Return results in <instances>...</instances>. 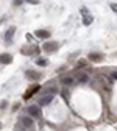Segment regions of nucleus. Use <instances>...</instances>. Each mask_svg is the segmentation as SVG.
I'll return each mask as SVG.
<instances>
[{"mask_svg": "<svg viewBox=\"0 0 117 131\" xmlns=\"http://www.w3.org/2000/svg\"><path fill=\"white\" fill-rule=\"evenodd\" d=\"M103 59V55H100V53H91L89 55V61H92V62H100Z\"/></svg>", "mask_w": 117, "mask_h": 131, "instance_id": "9", "label": "nucleus"}, {"mask_svg": "<svg viewBox=\"0 0 117 131\" xmlns=\"http://www.w3.org/2000/svg\"><path fill=\"white\" fill-rule=\"evenodd\" d=\"M35 35L38 36V38H42V39H47V38H50V31H47V30H38Z\"/></svg>", "mask_w": 117, "mask_h": 131, "instance_id": "8", "label": "nucleus"}, {"mask_svg": "<svg viewBox=\"0 0 117 131\" xmlns=\"http://www.w3.org/2000/svg\"><path fill=\"white\" fill-rule=\"evenodd\" d=\"M20 123H22L24 128H31V126H33V119H31V117H24V119L20 120Z\"/></svg>", "mask_w": 117, "mask_h": 131, "instance_id": "7", "label": "nucleus"}, {"mask_svg": "<svg viewBox=\"0 0 117 131\" xmlns=\"http://www.w3.org/2000/svg\"><path fill=\"white\" fill-rule=\"evenodd\" d=\"M111 78H112V80H117V72H112V73H111Z\"/></svg>", "mask_w": 117, "mask_h": 131, "instance_id": "18", "label": "nucleus"}, {"mask_svg": "<svg viewBox=\"0 0 117 131\" xmlns=\"http://www.w3.org/2000/svg\"><path fill=\"white\" fill-rule=\"evenodd\" d=\"M14 33H16V28H14V27H11V28H9V30L6 31V35H5V39H6L8 42H9V41L13 39V35H14Z\"/></svg>", "mask_w": 117, "mask_h": 131, "instance_id": "11", "label": "nucleus"}, {"mask_svg": "<svg viewBox=\"0 0 117 131\" xmlns=\"http://www.w3.org/2000/svg\"><path fill=\"white\" fill-rule=\"evenodd\" d=\"M109 6H111V9H112L114 13H117V3H111Z\"/></svg>", "mask_w": 117, "mask_h": 131, "instance_id": "16", "label": "nucleus"}, {"mask_svg": "<svg viewBox=\"0 0 117 131\" xmlns=\"http://www.w3.org/2000/svg\"><path fill=\"white\" fill-rule=\"evenodd\" d=\"M25 75H27L28 78H33V80H36V78H39V77H41L39 73H36V72H31V70H27V72H25Z\"/></svg>", "mask_w": 117, "mask_h": 131, "instance_id": "12", "label": "nucleus"}, {"mask_svg": "<svg viewBox=\"0 0 117 131\" xmlns=\"http://www.w3.org/2000/svg\"><path fill=\"white\" fill-rule=\"evenodd\" d=\"M11 62H13V56L9 53L0 55V64H11Z\"/></svg>", "mask_w": 117, "mask_h": 131, "instance_id": "6", "label": "nucleus"}, {"mask_svg": "<svg viewBox=\"0 0 117 131\" xmlns=\"http://www.w3.org/2000/svg\"><path fill=\"white\" fill-rule=\"evenodd\" d=\"M75 78L80 81V83H88V80H89V75L88 73H84V72H77V75H75Z\"/></svg>", "mask_w": 117, "mask_h": 131, "instance_id": "5", "label": "nucleus"}, {"mask_svg": "<svg viewBox=\"0 0 117 131\" xmlns=\"http://www.w3.org/2000/svg\"><path fill=\"white\" fill-rule=\"evenodd\" d=\"M53 94H44L41 98H39V105L41 106H47V105H50V103H52L53 102Z\"/></svg>", "mask_w": 117, "mask_h": 131, "instance_id": "2", "label": "nucleus"}, {"mask_svg": "<svg viewBox=\"0 0 117 131\" xmlns=\"http://www.w3.org/2000/svg\"><path fill=\"white\" fill-rule=\"evenodd\" d=\"M36 64H38V66H47V64H48V61H47V59H41V58H39V59L36 61Z\"/></svg>", "mask_w": 117, "mask_h": 131, "instance_id": "15", "label": "nucleus"}, {"mask_svg": "<svg viewBox=\"0 0 117 131\" xmlns=\"http://www.w3.org/2000/svg\"><path fill=\"white\" fill-rule=\"evenodd\" d=\"M28 116H30V117L41 119V108H39L38 105H31V106H28Z\"/></svg>", "mask_w": 117, "mask_h": 131, "instance_id": "1", "label": "nucleus"}, {"mask_svg": "<svg viewBox=\"0 0 117 131\" xmlns=\"http://www.w3.org/2000/svg\"><path fill=\"white\" fill-rule=\"evenodd\" d=\"M6 108V102H0V109H5Z\"/></svg>", "mask_w": 117, "mask_h": 131, "instance_id": "17", "label": "nucleus"}, {"mask_svg": "<svg viewBox=\"0 0 117 131\" xmlns=\"http://www.w3.org/2000/svg\"><path fill=\"white\" fill-rule=\"evenodd\" d=\"M81 14H83V24H84V25H91L92 20H94L92 14H89L86 8H81Z\"/></svg>", "mask_w": 117, "mask_h": 131, "instance_id": "3", "label": "nucleus"}, {"mask_svg": "<svg viewBox=\"0 0 117 131\" xmlns=\"http://www.w3.org/2000/svg\"><path fill=\"white\" fill-rule=\"evenodd\" d=\"M56 92H58V89H56L55 86H53V88H47V89L44 91V94H53V95H55Z\"/></svg>", "mask_w": 117, "mask_h": 131, "instance_id": "14", "label": "nucleus"}, {"mask_svg": "<svg viewBox=\"0 0 117 131\" xmlns=\"http://www.w3.org/2000/svg\"><path fill=\"white\" fill-rule=\"evenodd\" d=\"M75 83V78H72V77H66V78H62V84L64 86H72Z\"/></svg>", "mask_w": 117, "mask_h": 131, "instance_id": "10", "label": "nucleus"}, {"mask_svg": "<svg viewBox=\"0 0 117 131\" xmlns=\"http://www.w3.org/2000/svg\"><path fill=\"white\" fill-rule=\"evenodd\" d=\"M42 48H44V52H55L58 48V42H45Z\"/></svg>", "mask_w": 117, "mask_h": 131, "instance_id": "4", "label": "nucleus"}, {"mask_svg": "<svg viewBox=\"0 0 117 131\" xmlns=\"http://www.w3.org/2000/svg\"><path fill=\"white\" fill-rule=\"evenodd\" d=\"M38 89H39V86H35V88H33V89H31V91H28V92H27V94H25V95H24V98H30V97H31V95H33V94H35V92H36V91H38Z\"/></svg>", "mask_w": 117, "mask_h": 131, "instance_id": "13", "label": "nucleus"}]
</instances>
